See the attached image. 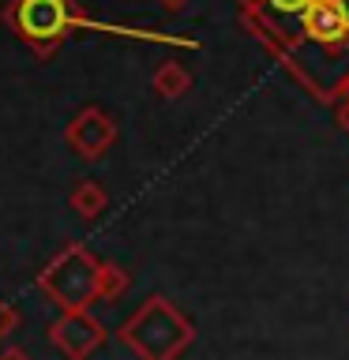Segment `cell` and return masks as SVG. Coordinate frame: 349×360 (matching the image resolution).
<instances>
[{
    "label": "cell",
    "instance_id": "obj_1",
    "mask_svg": "<svg viewBox=\"0 0 349 360\" xmlns=\"http://www.w3.org/2000/svg\"><path fill=\"white\" fill-rule=\"evenodd\" d=\"M120 338L128 342L143 360H173L191 342V326L177 308H169L162 297H151L139 311L124 323Z\"/></svg>",
    "mask_w": 349,
    "mask_h": 360
},
{
    "label": "cell",
    "instance_id": "obj_2",
    "mask_svg": "<svg viewBox=\"0 0 349 360\" xmlns=\"http://www.w3.org/2000/svg\"><path fill=\"white\" fill-rule=\"evenodd\" d=\"M101 266L83 248H68L56 263L42 274V289L61 304L64 311H87V304L98 297Z\"/></svg>",
    "mask_w": 349,
    "mask_h": 360
},
{
    "label": "cell",
    "instance_id": "obj_3",
    "mask_svg": "<svg viewBox=\"0 0 349 360\" xmlns=\"http://www.w3.org/2000/svg\"><path fill=\"white\" fill-rule=\"evenodd\" d=\"M15 34H23L38 53H53L56 41L68 34V27L75 22L72 4L68 0H15L8 11Z\"/></svg>",
    "mask_w": 349,
    "mask_h": 360
},
{
    "label": "cell",
    "instance_id": "obj_4",
    "mask_svg": "<svg viewBox=\"0 0 349 360\" xmlns=\"http://www.w3.org/2000/svg\"><path fill=\"white\" fill-rule=\"evenodd\" d=\"M64 139L79 158L94 162V158H101L113 146V139H117V124H113L101 109H83L72 124H68Z\"/></svg>",
    "mask_w": 349,
    "mask_h": 360
},
{
    "label": "cell",
    "instance_id": "obj_5",
    "mask_svg": "<svg viewBox=\"0 0 349 360\" xmlns=\"http://www.w3.org/2000/svg\"><path fill=\"white\" fill-rule=\"evenodd\" d=\"M49 338H53V345L61 349L64 356L87 360V356L98 349V342H101V326L90 319L87 311H64L61 319L53 323Z\"/></svg>",
    "mask_w": 349,
    "mask_h": 360
},
{
    "label": "cell",
    "instance_id": "obj_6",
    "mask_svg": "<svg viewBox=\"0 0 349 360\" xmlns=\"http://www.w3.org/2000/svg\"><path fill=\"white\" fill-rule=\"evenodd\" d=\"M304 34L323 45H338L342 38H349V8L345 0H312L300 11Z\"/></svg>",
    "mask_w": 349,
    "mask_h": 360
},
{
    "label": "cell",
    "instance_id": "obj_7",
    "mask_svg": "<svg viewBox=\"0 0 349 360\" xmlns=\"http://www.w3.org/2000/svg\"><path fill=\"white\" fill-rule=\"evenodd\" d=\"M188 83H191L188 72H184L180 64H173V60L162 64V68L154 72V90H158L162 98H180V94L188 90Z\"/></svg>",
    "mask_w": 349,
    "mask_h": 360
},
{
    "label": "cell",
    "instance_id": "obj_8",
    "mask_svg": "<svg viewBox=\"0 0 349 360\" xmlns=\"http://www.w3.org/2000/svg\"><path fill=\"white\" fill-rule=\"evenodd\" d=\"M72 207L83 214V218H98V214L106 210V191H101V184H94V180H87V184H79L72 191Z\"/></svg>",
    "mask_w": 349,
    "mask_h": 360
},
{
    "label": "cell",
    "instance_id": "obj_9",
    "mask_svg": "<svg viewBox=\"0 0 349 360\" xmlns=\"http://www.w3.org/2000/svg\"><path fill=\"white\" fill-rule=\"evenodd\" d=\"M124 274L117 266H101V278H98V297H109V300H117L120 292H124Z\"/></svg>",
    "mask_w": 349,
    "mask_h": 360
},
{
    "label": "cell",
    "instance_id": "obj_10",
    "mask_svg": "<svg viewBox=\"0 0 349 360\" xmlns=\"http://www.w3.org/2000/svg\"><path fill=\"white\" fill-rule=\"evenodd\" d=\"M19 326V315L8 308V304H0V334H11Z\"/></svg>",
    "mask_w": 349,
    "mask_h": 360
},
{
    "label": "cell",
    "instance_id": "obj_11",
    "mask_svg": "<svg viewBox=\"0 0 349 360\" xmlns=\"http://www.w3.org/2000/svg\"><path fill=\"white\" fill-rule=\"evenodd\" d=\"M270 4H274L278 11H286V15H293V11H304L312 0H270Z\"/></svg>",
    "mask_w": 349,
    "mask_h": 360
},
{
    "label": "cell",
    "instance_id": "obj_12",
    "mask_svg": "<svg viewBox=\"0 0 349 360\" xmlns=\"http://www.w3.org/2000/svg\"><path fill=\"white\" fill-rule=\"evenodd\" d=\"M0 360H30V356L23 353V349H4V353H0Z\"/></svg>",
    "mask_w": 349,
    "mask_h": 360
},
{
    "label": "cell",
    "instance_id": "obj_13",
    "mask_svg": "<svg viewBox=\"0 0 349 360\" xmlns=\"http://www.w3.org/2000/svg\"><path fill=\"white\" fill-rule=\"evenodd\" d=\"M184 4H188V0H162V8H169V11H180Z\"/></svg>",
    "mask_w": 349,
    "mask_h": 360
},
{
    "label": "cell",
    "instance_id": "obj_14",
    "mask_svg": "<svg viewBox=\"0 0 349 360\" xmlns=\"http://www.w3.org/2000/svg\"><path fill=\"white\" fill-rule=\"evenodd\" d=\"M342 124H345V128H349V105L342 109Z\"/></svg>",
    "mask_w": 349,
    "mask_h": 360
}]
</instances>
